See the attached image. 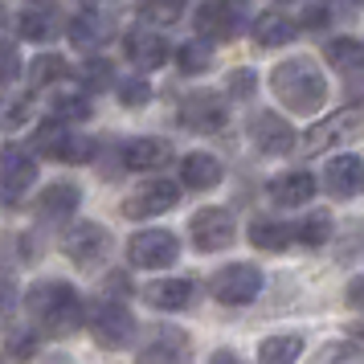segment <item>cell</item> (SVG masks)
<instances>
[{"instance_id":"7402d4cb","label":"cell","mask_w":364,"mask_h":364,"mask_svg":"<svg viewBox=\"0 0 364 364\" xmlns=\"http://www.w3.org/2000/svg\"><path fill=\"white\" fill-rule=\"evenodd\" d=\"M111 33H115V25H111V17H99V13H82V17L70 21V41H74V50H102L107 41H111Z\"/></svg>"},{"instance_id":"cb8c5ba5","label":"cell","mask_w":364,"mask_h":364,"mask_svg":"<svg viewBox=\"0 0 364 364\" xmlns=\"http://www.w3.org/2000/svg\"><path fill=\"white\" fill-rule=\"evenodd\" d=\"M291 242H299V233H295V225H287V221H270V217H258V221L250 225V246H254V250L279 254V250H287Z\"/></svg>"},{"instance_id":"d6a6232c","label":"cell","mask_w":364,"mask_h":364,"mask_svg":"<svg viewBox=\"0 0 364 364\" xmlns=\"http://www.w3.org/2000/svg\"><path fill=\"white\" fill-rule=\"evenodd\" d=\"M315 364H364V344H352V340H340V344H328Z\"/></svg>"},{"instance_id":"7a4b0ae2","label":"cell","mask_w":364,"mask_h":364,"mask_svg":"<svg viewBox=\"0 0 364 364\" xmlns=\"http://www.w3.org/2000/svg\"><path fill=\"white\" fill-rule=\"evenodd\" d=\"M270 90H274V99H282V107H291L295 115H311V111H319L323 99H328V78H323V70L315 66L311 58H291V62H279V66H274Z\"/></svg>"},{"instance_id":"7c38bea8","label":"cell","mask_w":364,"mask_h":364,"mask_svg":"<svg viewBox=\"0 0 364 364\" xmlns=\"http://www.w3.org/2000/svg\"><path fill=\"white\" fill-rule=\"evenodd\" d=\"M176 205H181V184L156 176V181L139 184L132 197L123 200V217L144 221V217H160V213H168V209H176Z\"/></svg>"},{"instance_id":"f35d334b","label":"cell","mask_w":364,"mask_h":364,"mask_svg":"<svg viewBox=\"0 0 364 364\" xmlns=\"http://www.w3.org/2000/svg\"><path fill=\"white\" fill-rule=\"evenodd\" d=\"M111 62H102V58H90L82 66V82H86V90H102V86H111Z\"/></svg>"},{"instance_id":"83f0119b","label":"cell","mask_w":364,"mask_h":364,"mask_svg":"<svg viewBox=\"0 0 364 364\" xmlns=\"http://www.w3.org/2000/svg\"><path fill=\"white\" fill-rule=\"evenodd\" d=\"M176 62H181V74H205V70L213 66V41H205V37L184 41Z\"/></svg>"},{"instance_id":"6da1fadb","label":"cell","mask_w":364,"mask_h":364,"mask_svg":"<svg viewBox=\"0 0 364 364\" xmlns=\"http://www.w3.org/2000/svg\"><path fill=\"white\" fill-rule=\"evenodd\" d=\"M25 311L33 315V323L46 336H70L86 323V303L82 295L70 287V282H58V279H46V282H33L25 291Z\"/></svg>"},{"instance_id":"52a82bcc","label":"cell","mask_w":364,"mask_h":364,"mask_svg":"<svg viewBox=\"0 0 364 364\" xmlns=\"http://www.w3.org/2000/svg\"><path fill=\"white\" fill-rule=\"evenodd\" d=\"M37 181V160L33 151H25L21 144H9L0 148V197L4 205H17Z\"/></svg>"},{"instance_id":"3957f363","label":"cell","mask_w":364,"mask_h":364,"mask_svg":"<svg viewBox=\"0 0 364 364\" xmlns=\"http://www.w3.org/2000/svg\"><path fill=\"white\" fill-rule=\"evenodd\" d=\"M86 323H90V336L111 352H119L135 340V315L127 311L123 299H95L90 311H86Z\"/></svg>"},{"instance_id":"30bf717a","label":"cell","mask_w":364,"mask_h":364,"mask_svg":"<svg viewBox=\"0 0 364 364\" xmlns=\"http://www.w3.org/2000/svg\"><path fill=\"white\" fill-rule=\"evenodd\" d=\"M246 25L242 0H205L197 9V33L205 41H233Z\"/></svg>"},{"instance_id":"bcb514c9","label":"cell","mask_w":364,"mask_h":364,"mask_svg":"<svg viewBox=\"0 0 364 364\" xmlns=\"http://www.w3.org/2000/svg\"><path fill=\"white\" fill-rule=\"evenodd\" d=\"M356 4H360V9H364V0H356Z\"/></svg>"},{"instance_id":"e0dca14e","label":"cell","mask_w":364,"mask_h":364,"mask_svg":"<svg viewBox=\"0 0 364 364\" xmlns=\"http://www.w3.org/2000/svg\"><path fill=\"white\" fill-rule=\"evenodd\" d=\"M123 53H127V62L139 70H160L168 62V41L164 33H156V29H132V33L123 37Z\"/></svg>"},{"instance_id":"d4e9b609","label":"cell","mask_w":364,"mask_h":364,"mask_svg":"<svg viewBox=\"0 0 364 364\" xmlns=\"http://www.w3.org/2000/svg\"><path fill=\"white\" fill-rule=\"evenodd\" d=\"M17 29L25 41H53L58 29H62V17H58V9H50V4H33V9L21 13Z\"/></svg>"},{"instance_id":"1f68e13d","label":"cell","mask_w":364,"mask_h":364,"mask_svg":"<svg viewBox=\"0 0 364 364\" xmlns=\"http://www.w3.org/2000/svg\"><path fill=\"white\" fill-rule=\"evenodd\" d=\"M53 119H62V123H82V119H90V99H86L82 90L58 95V99H53Z\"/></svg>"},{"instance_id":"f6af8a7d","label":"cell","mask_w":364,"mask_h":364,"mask_svg":"<svg viewBox=\"0 0 364 364\" xmlns=\"http://www.w3.org/2000/svg\"><path fill=\"white\" fill-rule=\"evenodd\" d=\"M352 336H356V340H364V323H356V328H352Z\"/></svg>"},{"instance_id":"f1b7e54d","label":"cell","mask_w":364,"mask_h":364,"mask_svg":"<svg viewBox=\"0 0 364 364\" xmlns=\"http://www.w3.org/2000/svg\"><path fill=\"white\" fill-rule=\"evenodd\" d=\"M328 62L336 70L352 74V70L364 66V46L360 41H352V37H336V41H328Z\"/></svg>"},{"instance_id":"4316f807","label":"cell","mask_w":364,"mask_h":364,"mask_svg":"<svg viewBox=\"0 0 364 364\" xmlns=\"http://www.w3.org/2000/svg\"><path fill=\"white\" fill-rule=\"evenodd\" d=\"M295 37V25L279 13H262V17L254 21V41L262 46V50H274V46H287Z\"/></svg>"},{"instance_id":"8fae6325","label":"cell","mask_w":364,"mask_h":364,"mask_svg":"<svg viewBox=\"0 0 364 364\" xmlns=\"http://www.w3.org/2000/svg\"><path fill=\"white\" fill-rule=\"evenodd\" d=\"M233 213L230 209H217V205H209V209H197L193 213V221H188V237H193V246L200 250V254H217V250H225L233 242Z\"/></svg>"},{"instance_id":"74e56055","label":"cell","mask_w":364,"mask_h":364,"mask_svg":"<svg viewBox=\"0 0 364 364\" xmlns=\"http://www.w3.org/2000/svg\"><path fill=\"white\" fill-rule=\"evenodd\" d=\"M29 119V99L13 95V99H0V127H21Z\"/></svg>"},{"instance_id":"d590c367","label":"cell","mask_w":364,"mask_h":364,"mask_svg":"<svg viewBox=\"0 0 364 364\" xmlns=\"http://www.w3.org/2000/svg\"><path fill=\"white\" fill-rule=\"evenodd\" d=\"M148 99H151V86L144 82V78H123V82H119V102H123V107L139 111V107H148Z\"/></svg>"},{"instance_id":"603a6c76","label":"cell","mask_w":364,"mask_h":364,"mask_svg":"<svg viewBox=\"0 0 364 364\" xmlns=\"http://www.w3.org/2000/svg\"><path fill=\"white\" fill-rule=\"evenodd\" d=\"M193 295H197L193 279H160L144 291V299H148L151 307H160V311H184L193 303Z\"/></svg>"},{"instance_id":"277c9868","label":"cell","mask_w":364,"mask_h":364,"mask_svg":"<svg viewBox=\"0 0 364 364\" xmlns=\"http://www.w3.org/2000/svg\"><path fill=\"white\" fill-rule=\"evenodd\" d=\"M33 151L46 160H58V164H86L95 156V139L70 132L62 119H50L33 132Z\"/></svg>"},{"instance_id":"d6986e66","label":"cell","mask_w":364,"mask_h":364,"mask_svg":"<svg viewBox=\"0 0 364 364\" xmlns=\"http://www.w3.org/2000/svg\"><path fill=\"white\" fill-rule=\"evenodd\" d=\"M78 200H82V188L74 181H58L50 188H41V197H37V217L41 221H66L74 209H78Z\"/></svg>"},{"instance_id":"7bdbcfd3","label":"cell","mask_w":364,"mask_h":364,"mask_svg":"<svg viewBox=\"0 0 364 364\" xmlns=\"http://www.w3.org/2000/svg\"><path fill=\"white\" fill-rule=\"evenodd\" d=\"M344 303H348V307H356V311H364V274H356V279L348 282Z\"/></svg>"},{"instance_id":"7dc6e473","label":"cell","mask_w":364,"mask_h":364,"mask_svg":"<svg viewBox=\"0 0 364 364\" xmlns=\"http://www.w3.org/2000/svg\"><path fill=\"white\" fill-rule=\"evenodd\" d=\"M287 4H295V0H287Z\"/></svg>"},{"instance_id":"8992f818","label":"cell","mask_w":364,"mask_h":364,"mask_svg":"<svg viewBox=\"0 0 364 364\" xmlns=\"http://www.w3.org/2000/svg\"><path fill=\"white\" fill-rule=\"evenodd\" d=\"M360 132H364V107H344V111L328 115L323 123H315L311 132L303 135V151H307V156L328 151V148H336V144L356 139Z\"/></svg>"},{"instance_id":"5bb4252c","label":"cell","mask_w":364,"mask_h":364,"mask_svg":"<svg viewBox=\"0 0 364 364\" xmlns=\"http://www.w3.org/2000/svg\"><path fill=\"white\" fill-rule=\"evenodd\" d=\"M135 364H193V344L181 328H156L151 340L139 348Z\"/></svg>"},{"instance_id":"f546056e","label":"cell","mask_w":364,"mask_h":364,"mask_svg":"<svg viewBox=\"0 0 364 364\" xmlns=\"http://www.w3.org/2000/svg\"><path fill=\"white\" fill-rule=\"evenodd\" d=\"M62 78H70V66L53 53H41V58L29 62V86H50V82H62Z\"/></svg>"},{"instance_id":"60d3db41","label":"cell","mask_w":364,"mask_h":364,"mask_svg":"<svg viewBox=\"0 0 364 364\" xmlns=\"http://www.w3.org/2000/svg\"><path fill=\"white\" fill-rule=\"evenodd\" d=\"M13 315H17V287L9 279H0V328H9Z\"/></svg>"},{"instance_id":"4dcf8cb0","label":"cell","mask_w":364,"mask_h":364,"mask_svg":"<svg viewBox=\"0 0 364 364\" xmlns=\"http://www.w3.org/2000/svg\"><path fill=\"white\" fill-rule=\"evenodd\" d=\"M135 9L148 25H172L184 13V0H135Z\"/></svg>"},{"instance_id":"ee69618b","label":"cell","mask_w":364,"mask_h":364,"mask_svg":"<svg viewBox=\"0 0 364 364\" xmlns=\"http://www.w3.org/2000/svg\"><path fill=\"white\" fill-rule=\"evenodd\" d=\"M209 364H242V360H237V356H233L230 348H217L213 356H209Z\"/></svg>"},{"instance_id":"c3c4849f","label":"cell","mask_w":364,"mask_h":364,"mask_svg":"<svg viewBox=\"0 0 364 364\" xmlns=\"http://www.w3.org/2000/svg\"><path fill=\"white\" fill-rule=\"evenodd\" d=\"M86 4H95V0H86Z\"/></svg>"},{"instance_id":"9c48e42d","label":"cell","mask_w":364,"mask_h":364,"mask_svg":"<svg viewBox=\"0 0 364 364\" xmlns=\"http://www.w3.org/2000/svg\"><path fill=\"white\" fill-rule=\"evenodd\" d=\"M127 258L139 270H164V266H172L181 258V242H176V233H168V230H139L127 242Z\"/></svg>"},{"instance_id":"2e32d148","label":"cell","mask_w":364,"mask_h":364,"mask_svg":"<svg viewBox=\"0 0 364 364\" xmlns=\"http://www.w3.org/2000/svg\"><path fill=\"white\" fill-rule=\"evenodd\" d=\"M323 188L336 200H352L364 193V160L360 156H336L323 168Z\"/></svg>"},{"instance_id":"484cf974","label":"cell","mask_w":364,"mask_h":364,"mask_svg":"<svg viewBox=\"0 0 364 364\" xmlns=\"http://www.w3.org/2000/svg\"><path fill=\"white\" fill-rule=\"evenodd\" d=\"M303 356V336H266L258 348V364H295Z\"/></svg>"},{"instance_id":"4fadbf2b","label":"cell","mask_w":364,"mask_h":364,"mask_svg":"<svg viewBox=\"0 0 364 364\" xmlns=\"http://www.w3.org/2000/svg\"><path fill=\"white\" fill-rule=\"evenodd\" d=\"M62 250H66L70 262L78 266H99L107 254H111V233L102 230L99 221H78L74 230H66L62 237Z\"/></svg>"},{"instance_id":"44dd1931","label":"cell","mask_w":364,"mask_h":364,"mask_svg":"<svg viewBox=\"0 0 364 364\" xmlns=\"http://www.w3.org/2000/svg\"><path fill=\"white\" fill-rule=\"evenodd\" d=\"M315 197V176L311 172H282V176H274L270 181V200L274 205H282V209H295V205H307V200Z\"/></svg>"},{"instance_id":"ba28073f","label":"cell","mask_w":364,"mask_h":364,"mask_svg":"<svg viewBox=\"0 0 364 364\" xmlns=\"http://www.w3.org/2000/svg\"><path fill=\"white\" fill-rule=\"evenodd\" d=\"M181 123L197 135H217L230 123V107L213 90H193V95L181 99Z\"/></svg>"},{"instance_id":"8d00e7d4","label":"cell","mask_w":364,"mask_h":364,"mask_svg":"<svg viewBox=\"0 0 364 364\" xmlns=\"http://www.w3.org/2000/svg\"><path fill=\"white\" fill-rule=\"evenodd\" d=\"M356 254H364V225L360 221H348L344 246H336V258H340V262H356Z\"/></svg>"},{"instance_id":"ab89813d","label":"cell","mask_w":364,"mask_h":364,"mask_svg":"<svg viewBox=\"0 0 364 364\" xmlns=\"http://www.w3.org/2000/svg\"><path fill=\"white\" fill-rule=\"evenodd\" d=\"M17 74H21V53H17V46L0 37V86H9Z\"/></svg>"},{"instance_id":"ffe728a7","label":"cell","mask_w":364,"mask_h":364,"mask_svg":"<svg viewBox=\"0 0 364 364\" xmlns=\"http://www.w3.org/2000/svg\"><path fill=\"white\" fill-rule=\"evenodd\" d=\"M221 176H225V168H221V160L209 156V151H193V156H184L181 160V181H184V188H193V193H209V188H217Z\"/></svg>"},{"instance_id":"e575fe53","label":"cell","mask_w":364,"mask_h":364,"mask_svg":"<svg viewBox=\"0 0 364 364\" xmlns=\"http://www.w3.org/2000/svg\"><path fill=\"white\" fill-rule=\"evenodd\" d=\"M41 340H37V331H9V340H4V352L13 356V360H33Z\"/></svg>"},{"instance_id":"ac0fdd59","label":"cell","mask_w":364,"mask_h":364,"mask_svg":"<svg viewBox=\"0 0 364 364\" xmlns=\"http://www.w3.org/2000/svg\"><path fill=\"white\" fill-rule=\"evenodd\" d=\"M119 160H123V168H132V172H156V168H164L168 160H172V144H168V139H151V135H144V139L123 144Z\"/></svg>"},{"instance_id":"9a60e30c","label":"cell","mask_w":364,"mask_h":364,"mask_svg":"<svg viewBox=\"0 0 364 364\" xmlns=\"http://www.w3.org/2000/svg\"><path fill=\"white\" fill-rule=\"evenodd\" d=\"M250 139H254V148L262 151V156H287V151L295 148V132H291V123L274 111H258V115H250Z\"/></svg>"},{"instance_id":"681fc988","label":"cell","mask_w":364,"mask_h":364,"mask_svg":"<svg viewBox=\"0 0 364 364\" xmlns=\"http://www.w3.org/2000/svg\"><path fill=\"white\" fill-rule=\"evenodd\" d=\"M0 364H4V360H0Z\"/></svg>"},{"instance_id":"5b68a950","label":"cell","mask_w":364,"mask_h":364,"mask_svg":"<svg viewBox=\"0 0 364 364\" xmlns=\"http://www.w3.org/2000/svg\"><path fill=\"white\" fill-rule=\"evenodd\" d=\"M209 291H213L217 303H225V307H246L258 299L262 291V270L250 262H233L225 270H217L213 282H209Z\"/></svg>"},{"instance_id":"836d02e7","label":"cell","mask_w":364,"mask_h":364,"mask_svg":"<svg viewBox=\"0 0 364 364\" xmlns=\"http://www.w3.org/2000/svg\"><path fill=\"white\" fill-rule=\"evenodd\" d=\"M295 233H299L303 246H323V242L331 237V217L328 213H311L303 225H295Z\"/></svg>"},{"instance_id":"b9f144b4","label":"cell","mask_w":364,"mask_h":364,"mask_svg":"<svg viewBox=\"0 0 364 364\" xmlns=\"http://www.w3.org/2000/svg\"><path fill=\"white\" fill-rule=\"evenodd\" d=\"M250 90H254V74L250 70H237L230 78V95L233 99H250Z\"/></svg>"}]
</instances>
